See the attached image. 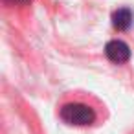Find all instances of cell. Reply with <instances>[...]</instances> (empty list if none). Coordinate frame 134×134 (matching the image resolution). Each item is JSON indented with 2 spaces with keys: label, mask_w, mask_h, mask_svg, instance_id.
<instances>
[{
  "label": "cell",
  "mask_w": 134,
  "mask_h": 134,
  "mask_svg": "<svg viewBox=\"0 0 134 134\" xmlns=\"http://www.w3.org/2000/svg\"><path fill=\"white\" fill-rule=\"evenodd\" d=\"M61 119L68 125L85 127V125H92L96 121V112L92 107H88L85 103H68L61 108Z\"/></svg>",
  "instance_id": "1"
},
{
  "label": "cell",
  "mask_w": 134,
  "mask_h": 134,
  "mask_svg": "<svg viewBox=\"0 0 134 134\" xmlns=\"http://www.w3.org/2000/svg\"><path fill=\"white\" fill-rule=\"evenodd\" d=\"M105 55L108 57V61H112L114 64H123L130 59V48L127 42L123 41H110L105 46Z\"/></svg>",
  "instance_id": "2"
},
{
  "label": "cell",
  "mask_w": 134,
  "mask_h": 134,
  "mask_svg": "<svg viewBox=\"0 0 134 134\" xmlns=\"http://www.w3.org/2000/svg\"><path fill=\"white\" fill-rule=\"evenodd\" d=\"M132 11L129 8H121V9H116L112 13V26L118 30V31H127L130 26H132Z\"/></svg>",
  "instance_id": "3"
},
{
  "label": "cell",
  "mask_w": 134,
  "mask_h": 134,
  "mask_svg": "<svg viewBox=\"0 0 134 134\" xmlns=\"http://www.w3.org/2000/svg\"><path fill=\"white\" fill-rule=\"evenodd\" d=\"M4 2L8 6H26V4L31 2V0H4Z\"/></svg>",
  "instance_id": "4"
}]
</instances>
